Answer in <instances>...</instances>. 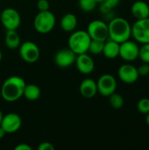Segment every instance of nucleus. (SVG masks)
<instances>
[{"mask_svg":"<svg viewBox=\"0 0 149 150\" xmlns=\"http://www.w3.org/2000/svg\"><path fill=\"white\" fill-rule=\"evenodd\" d=\"M25 84L24 78L18 76H12L6 78L1 87L3 99L9 103L18 100L23 96Z\"/></svg>","mask_w":149,"mask_h":150,"instance_id":"obj_1","label":"nucleus"},{"mask_svg":"<svg viewBox=\"0 0 149 150\" xmlns=\"http://www.w3.org/2000/svg\"><path fill=\"white\" fill-rule=\"evenodd\" d=\"M109 39L122 43L131 38V25L121 17L113 18L108 24Z\"/></svg>","mask_w":149,"mask_h":150,"instance_id":"obj_2","label":"nucleus"},{"mask_svg":"<svg viewBox=\"0 0 149 150\" xmlns=\"http://www.w3.org/2000/svg\"><path fill=\"white\" fill-rule=\"evenodd\" d=\"M90 37L87 31L77 30L73 31L68 40V46L76 55L88 52L90 43Z\"/></svg>","mask_w":149,"mask_h":150,"instance_id":"obj_3","label":"nucleus"},{"mask_svg":"<svg viewBox=\"0 0 149 150\" xmlns=\"http://www.w3.org/2000/svg\"><path fill=\"white\" fill-rule=\"evenodd\" d=\"M55 16L49 10L45 11H39V13L34 18L33 26L38 33L41 34H46L50 33L54 29V27L55 26Z\"/></svg>","mask_w":149,"mask_h":150,"instance_id":"obj_4","label":"nucleus"},{"mask_svg":"<svg viewBox=\"0 0 149 150\" xmlns=\"http://www.w3.org/2000/svg\"><path fill=\"white\" fill-rule=\"evenodd\" d=\"M131 36L141 44L149 43V18L137 19L131 26Z\"/></svg>","mask_w":149,"mask_h":150,"instance_id":"obj_5","label":"nucleus"},{"mask_svg":"<svg viewBox=\"0 0 149 150\" xmlns=\"http://www.w3.org/2000/svg\"><path fill=\"white\" fill-rule=\"evenodd\" d=\"M0 23L6 30H17L21 24L20 14L14 8H5L0 14Z\"/></svg>","mask_w":149,"mask_h":150,"instance_id":"obj_6","label":"nucleus"},{"mask_svg":"<svg viewBox=\"0 0 149 150\" xmlns=\"http://www.w3.org/2000/svg\"><path fill=\"white\" fill-rule=\"evenodd\" d=\"M87 33L91 40L105 41L109 38L108 24L99 19L92 20L88 25Z\"/></svg>","mask_w":149,"mask_h":150,"instance_id":"obj_7","label":"nucleus"},{"mask_svg":"<svg viewBox=\"0 0 149 150\" xmlns=\"http://www.w3.org/2000/svg\"><path fill=\"white\" fill-rule=\"evenodd\" d=\"M19 55L27 63L36 62L40 55L38 45L32 41H25L19 46Z\"/></svg>","mask_w":149,"mask_h":150,"instance_id":"obj_8","label":"nucleus"},{"mask_svg":"<svg viewBox=\"0 0 149 150\" xmlns=\"http://www.w3.org/2000/svg\"><path fill=\"white\" fill-rule=\"evenodd\" d=\"M140 47L139 45L133 40H127L119 44V54L122 60L131 62L139 58Z\"/></svg>","mask_w":149,"mask_h":150,"instance_id":"obj_9","label":"nucleus"},{"mask_svg":"<svg viewBox=\"0 0 149 150\" xmlns=\"http://www.w3.org/2000/svg\"><path fill=\"white\" fill-rule=\"evenodd\" d=\"M97 92L104 97H109L116 91L117 89V81L116 78L110 74L102 75L97 82Z\"/></svg>","mask_w":149,"mask_h":150,"instance_id":"obj_10","label":"nucleus"},{"mask_svg":"<svg viewBox=\"0 0 149 150\" xmlns=\"http://www.w3.org/2000/svg\"><path fill=\"white\" fill-rule=\"evenodd\" d=\"M22 126L21 117L15 112H10L4 115L0 127L6 134H13L19 130Z\"/></svg>","mask_w":149,"mask_h":150,"instance_id":"obj_11","label":"nucleus"},{"mask_svg":"<svg viewBox=\"0 0 149 150\" xmlns=\"http://www.w3.org/2000/svg\"><path fill=\"white\" fill-rule=\"evenodd\" d=\"M76 54L70 49V48H62L59 50L54 58L55 65L59 68H68L73 65L76 62Z\"/></svg>","mask_w":149,"mask_h":150,"instance_id":"obj_12","label":"nucleus"},{"mask_svg":"<svg viewBox=\"0 0 149 150\" xmlns=\"http://www.w3.org/2000/svg\"><path fill=\"white\" fill-rule=\"evenodd\" d=\"M118 76L123 83L127 84L135 83L140 76L138 74L137 68L130 63L121 65L118 70Z\"/></svg>","mask_w":149,"mask_h":150,"instance_id":"obj_13","label":"nucleus"},{"mask_svg":"<svg viewBox=\"0 0 149 150\" xmlns=\"http://www.w3.org/2000/svg\"><path fill=\"white\" fill-rule=\"evenodd\" d=\"M75 64L78 71L83 75H89L92 73L95 69V62L90 55L87 54V53L77 54Z\"/></svg>","mask_w":149,"mask_h":150,"instance_id":"obj_14","label":"nucleus"},{"mask_svg":"<svg viewBox=\"0 0 149 150\" xmlns=\"http://www.w3.org/2000/svg\"><path fill=\"white\" fill-rule=\"evenodd\" d=\"M79 91L81 95L85 98H92L97 93V82L92 78H85L82 81L79 86Z\"/></svg>","mask_w":149,"mask_h":150,"instance_id":"obj_15","label":"nucleus"},{"mask_svg":"<svg viewBox=\"0 0 149 150\" xmlns=\"http://www.w3.org/2000/svg\"><path fill=\"white\" fill-rule=\"evenodd\" d=\"M131 12L136 19L149 18V5L142 0L135 1L131 6Z\"/></svg>","mask_w":149,"mask_h":150,"instance_id":"obj_16","label":"nucleus"},{"mask_svg":"<svg viewBox=\"0 0 149 150\" xmlns=\"http://www.w3.org/2000/svg\"><path fill=\"white\" fill-rule=\"evenodd\" d=\"M119 44L111 39H107L104 44L103 54L108 59H115L119 54Z\"/></svg>","mask_w":149,"mask_h":150,"instance_id":"obj_17","label":"nucleus"},{"mask_svg":"<svg viewBox=\"0 0 149 150\" xmlns=\"http://www.w3.org/2000/svg\"><path fill=\"white\" fill-rule=\"evenodd\" d=\"M77 23V18L74 13H67L61 18L60 25L63 31L67 33H72L73 31L76 30Z\"/></svg>","mask_w":149,"mask_h":150,"instance_id":"obj_18","label":"nucleus"},{"mask_svg":"<svg viewBox=\"0 0 149 150\" xmlns=\"http://www.w3.org/2000/svg\"><path fill=\"white\" fill-rule=\"evenodd\" d=\"M4 43L5 46L10 49H16L19 47L21 44V40L16 30H6Z\"/></svg>","mask_w":149,"mask_h":150,"instance_id":"obj_19","label":"nucleus"},{"mask_svg":"<svg viewBox=\"0 0 149 150\" xmlns=\"http://www.w3.org/2000/svg\"><path fill=\"white\" fill-rule=\"evenodd\" d=\"M41 95V91L40 87L36 84L30 83V84H25L23 96L29 101H35L40 98Z\"/></svg>","mask_w":149,"mask_h":150,"instance_id":"obj_20","label":"nucleus"},{"mask_svg":"<svg viewBox=\"0 0 149 150\" xmlns=\"http://www.w3.org/2000/svg\"><path fill=\"white\" fill-rule=\"evenodd\" d=\"M109 102H110V105L112 108L118 110V109H120L123 107L124 105V103H125V100H124V98L119 94V93H116V91L114 93H112V95H110L109 97Z\"/></svg>","mask_w":149,"mask_h":150,"instance_id":"obj_21","label":"nucleus"},{"mask_svg":"<svg viewBox=\"0 0 149 150\" xmlns=\"http://www.w3.org/2000/svg\"><path fill=\"white\" fill-rule=\"evenodd\" d=\"M104 44H105V41L97 40H91L90 43V46H89L88 52H90L92 54H100L103 53Z\"/></svg>","mask_w":149,"mask_h":150,"instance_id":"obj_22","label":"nucleus"},{"mask_svg":"<svg viewBox=\"0 0 149 150\" xmlns=\"http://www.w3.org/2000/svg\"><path fill=\"white\" fill-rule=\"evenodd\" d=\"M78 4L83 11L90 12L95 10L97 6V2L95 0H79Z\"/></svg>","mask_w":149,"mask_h":150,"instance_id":"obj_23","label":"nucleus"},{"mask_svg":"<svg viewBox=\"0 0 149 150\" xmlns=\"http://www.w3.org/2000/svg\"><path fill=\"white\" fill-rule=\"evenodd\" d=\"M139 58L142 62L149 63V43L142 44V46L140 47Z\"/></svg>","mask_w":149,"mask_h":150,"instance_id":"obj_24","label":"nucleus"},{"mask_svg":"<svg viewBox=\"0 0 149 150\" xmlns=\"http://www.w3.org/2000/svg\"><path fill=\"white\" fill-rule=\"evenodd\" d=\"M137 109L141 113L148 114L149 112V98H144L140 99L137 104Z\"/></svg>","mask_w":149,"mask_h":150,"instance_id":"obj_25","label":"nucleus"},{"mask_svg":"<svg viewBox=\"0 0 149 150\" xmlns=\"http://www.w3.org/2000/svg\"><path fill=\"white\" fill-rule=\"evenodd\" d=\"M37 8L39 11H49L50 9V4L48 0H38L37 2Z\"/></svg>","mask_w":149,"mask_h":150,"instance_id":"obj_26","label":"nucleus"},{"mask_svg":"<svg viewBox=\"0 0 149 150\" xmlns=\"http://www.w3.org/2000/svg\"><path fill=\"white\" fill-rule=\"evenodd\" d=\"M138 70V74L140 76H146L149 75V63H145L143 62L141 65L139 66V68H137Z\"/></svg>","mask_w":149,"mask_h":150,"instance_id":"obj_27","label":"nucleus"},{"mask_svg":"<svg viewBox=\"0 0 149 150\" xmlns=\"http://www.w3.org/2000/svg\"><path fill=\"white\" fill-rule=\"evenodd\" d=\"M38 150H54V147L53 146L52 143L48 142H43L40 143L38 147Z\"/></svg>","mask_w":149,"mask_h":150,"instance_id":"obj_28","label":"nucleus"},{"mask_svg":"<svg viewBox=\"0 0 149 150\" xmlns=\"http://www.w3.org/2000/svg\"><path fill=\"white\" fill-rule=\"evenodd\" d=\"M15 150H32V147H30L28 144L26 143H19L18 144L15 148Z\"/></svg>","mask_w":149,"mask_h":150,"instance_id":"obj_29","label":"nucleus"},{"mask_svg":"<svg viewBox=\"0 0 149 150\" xmlns=\"http://www.w3.org/2000/svg\"><path fill=\"white\" fill-rule=\"evenodd\" d=\"M120 0H105L104 3H105L111 9L116 7L119 4Z\"/></svg>","mask_w":149,"mask_h":150,"instance_id":"obj_30","label":"nucleus"},{"mask_svg":"<svg viewBox=\"0 0 149 150\" xmlns=\"http://www.w3.org/2000/svg\"><path fill=\"white\" fill-rule=\"evenodd\" d=\"M5 134H6L5 131H4V130L0 127V140H1V139H3V138L4 137V135H5Z\"/></svg>","mask_w":149,"mask_h":150,"instance_id":"obj_31","label":"nucleus"},{"mask_svg":"<svg viewBox=\"0 0 149 150\" xmlns=\"http://www.w3.org/2000/svg\"><path fill=\"white\" fill-rule=\"evenodd\" d=\"M146 123L149 127V112L148 114H146Z\"/></svg>","mask_w":149,"mask_h":150,"instance_id":"obj_32","label":"nucleus"},{"mask_svg":"<svg viewBox=\"0 0 149 150\" xmlns=\"http://www.w3.org/2000/svg\"><path fill=\"white\" fill-rule=\"evenodd\" d=\"M3 117H4V114L2 112V111L0 110V125H1V122H2V120H3Z\"/></svg>","mask_w":149,"mask_h":150,"instance_id":"obj_33","label":"nucleus"},{"mask_svg":"<svg viewBox=\"0 0 149 150\" xmlns=\"http://www.w3.org/2000/svg\"><path fill=\"white\" fill-rule=\"evenodd\" d=\"M96 2H97V4H101V3H103V2H105V0H95Z\"/></svg>","mask_w":149,"mask_h":150,"instance_id":"obj_34","label":"nucleus"},{"mask_svg":"<svg viewBox=\"0 0 149 150\" xmlns=\"http://www.w3.org/2000/svg\"><path fill=\"white\" fill-rule=\"evenodd\" d=\"M2 58H3V54H2V52H1V49H0V62L2 61Z\"/></svg>","mask_w":149,"mask_h":150,"instance_id":"obj_35","label":"nucleus"}]
</instances>
